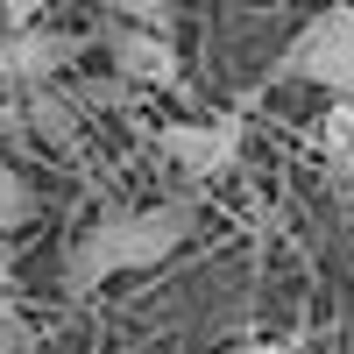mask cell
Listing matches in <instances>:
<instances>
[{
    "instance_id": "10",
    "label": "cell",
    "mask_w": 354,
    "mask_h": 354,
    "mask_svg": "<svg viewBox=\"0 0 354 354\" xmlns=\"http://www.w3.org/2000/svg\"><path fill=\"white\" fill-rule=\"evenodd\" d=\"M43 8H50V0H0V21H8V28H28V21H43Z\"/></svg>"
},
{
    "instance_id": "12",
    "label": "cell",
    "mask_w": 354,
    "mask_h": 354,
    "mask_svg": "<svg viewBox=\"0 0 354 354\" xmlns=\"http://www.w3.org/2000/svg\"><path fill=\"white\" fill-rule=\"evenodd\" d=\"M0 290H8V255H0Z\"/></svg>"
},
{
    "instance_id": "6",
    "label": "cell",
    "mask_w": 354,
    "mask_h": 354,
    "mask_svg": "<svg viewBox=\"0 0 354 354\" xmlns=\"http://www.w3.org/2000/svg\"><path fill=\"white\" fill-rule=\"evenodd\" d=\"M21 121L43 135V149H78V100L57 93V85H36V93H21Z\"/></svg>"
},
{
    "instance_id": "5",
    "label": "cell",
    "mask_w": 354,
    "mask_h": 354,
    "mask_svg": "<svg viewBox=\"0 0 354 354\" xmlns=\"http://www.w3.org/2000/svg\"><path fill=\"white\" fill-rule=\"evenodd\" d=\"M156 149L192 177H227L234 156H241V121L234 113H220V121H170V128H156Z\"/></svg>"
},
{
    "instance_id": "7",
    "label": "cell",
    "mask_w": 354,
    "mask_h": 354,
    "mask_svg": "<svg viewBox=\"0 0 354 354\" xmlns=\"http://www.w3.org/2000/svg\"><path fill=\"white\" fill-rule=\"evenodd\" d=\"M319 149H326V163L340 177H354V100H333L319 113Z\"/></svg>"
},
{
    "instance_id": "2",
    "label": "cell",
    "mask_w": 354,
    "mask_h": 354,
    "mask_svg": "<svg viewBox=\"0 0 354 354\" xmlns=\"http://www.w3.org/2000/svg\"><path fill=\"white\" fill-rule=\"evenodd\" d=\"M270 78H305V85H326V93L354 100V8L347 0H326V8L283 43Z\"/></svg>"
},
{
    "instance_id": "8",
    "label": "cell",
    "mask_w": 354,
    "mask_h": 354,
    "mask_svg": "<svg viewBox=\"0 0 354 354\" xmlns=\"http://www.w3.org/2000/svg\"><path fill=\"white\" fill-rule=\"evenodd\" d=\"M28 220H36V185L15 163H0V234H21Z\"/></svg>"
},
{
    "instance_id": "1",
    "label": "cell",
    "mask_w": 354,
    "mask_h": 354,
    "mask_svg": "<svg viewBox=\"0 0 354 354\" xmlns=\"http://www.w3.org/2000/svg\"><path fill=\"white\" fill-rule=\"evenodd\" d=\"M198 227V205L192 198H156V205H135V213H106L100 227H85L71 255H64V290L71 298H93L100 283L128 277V270H156L185 248V234Z\"/></svg>"
},
{
    "instance_id": "13",
    "label": "cell",
    "mask_w": 354,
    "mask_h": 354,
    "mask_svg": "<svg viewBox=\"0 0 354 354\" xmlns=\"http://www.w3.org/2000/svg\"><path fill=\"white\" fill-rule=\"evenodd\" d=\"M270 8H305V0H270Z\"/></svg>"
},
{
    "instance_id": "14",
    "label": "cell",
    "mask_w": 354,
    "mask_h": 354,
    "mask_svg": "<svg viewBox=\"0 0 354 354\" xmlns=\"http://www.w3.org/2000/svg\"><path fill=\"white\" fill-rule=\"evenodd\" d=\"M347 8H354V0H347Z\"/></svg>"
},
{
    "instance_id": "4",
    "label": "cell",
    "mask_w": 354,
    "mask_h": 354,
    "mask_svg": "<svg viewBox=\"0 0 354 354\" xmlns=\"http://www.w3.org/2000/svg\"><path fill=\"white\" fill-rule=\"evenodd\" d=\"M100 43H106V64H113V78H121V85H156V93H170V85L185 78V64H177V50H170L163 28L106 21Z\"/></svg>"
},
{
    "instance_id": "3",
    "label": "cell",
    "mask_w": 354,
    "mask_h": 354,
    "mask_svg": "<svg viewBox=\"0 0 354 354\" xmlns=\"http://www.w3.org/2000/svg\"><path fill=\"white\" fill-rule=\"evenodd\" d=\"M85 57V36L78 28H8L0 36V85H15V93H36V85H57L71 64Z\"/></svg>"
},
{
    "instance_id": "11",
    "label": "cell",
    "mask_w": 354,
    "mask_h": 354,
    "mask_svg": "<svg viewBox=\"0 0 354 354\" xmlns=\"http://www.w3.org/2000/svg\"><path fill=\"white\" fill-rule=\"evenodd\" d=\"M241 354H290V347H241Z\"/></svg>"
},
{
    "instance_id": "9",
    "label": "cell",
    "mask_w": 354,
    "mask_h": 354,
    "mask_svg": "<svg viewBox=\"0 0 354 354\" xmlns=\"http://www.w3.org/2000/svg\"><path fill=\"white\" fill-rule=\"evenodd\" d=\"M113 15H121V21H135V28H163V36H170L177 0H113Z\"/></svg>"
}]
</instances>
